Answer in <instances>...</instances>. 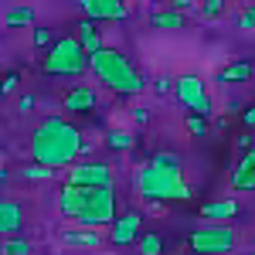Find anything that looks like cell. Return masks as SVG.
Returning a JSON list of instances; mask_svg holds the SVG:
<instances>
[{
  "label": "cell",
  "instance_id": "cell-22",
  "mask_svg": "<svg viewBox=\"0 0 255 255\" xmlns=\"http://www.w3.org/2000/svg\"><path fill=\"white\" fill-rule=\"evenodd\" d=\"M136 252L139 255H163V235L157 232H143L136 242Z\"/></svg>",
  "mask_w": 255,
  "mask_h": 255
},
{
  "label": "cell",
  "instance_id": "cell-14",
  "mask_svg": "<svg viewBox=\"0 0 255 255\" xmlns=\"http://www.w3.org/2000/svg\"><path fill=\"white\" fill-rule=\"evenodd\" d=\"M150 167H153L157 174L170 177V180H184V160L177 157V153H170V150L153 153V157H150Z\"/></svg>",
  "mask_w": 255,
  "mask_h": 255
},
{
  "label": "cell",
  "instance_id": "cell-6",
  "mask_svg": "<svg viewBox=\"0 0 255 255\" xmlns=\"http://www.w3.org/2000/svg\"><path fill=\"white\" fill-rule=\"evenodd\" d=\"M174 96L184 109H191V116H201V119L215 116V106H211V96H208L201 75H180L174 82Z\"/></svg>",
  "mask_w": 255,
  "mask_h": 255
},
{
  "label": "cell",
  "instance_id": "cell-33",
  "mask_svg": "<svg viewBox=\"0 0 255 255\" xmlns=\"http://www.w3.org/2000/svg\"><path fill=\"white\" fill-rule=\"evenodd\" d=\"M31 106H34V96H24V99H20V113H27Z\"/></svg>",
  "mask_w": 255,
  "mask_h": 255
},
{
  "label": "cell",
  "instance_id": "cell-30",
  "mask_svg": "<svg viewBox=\"0 0 255 255\" xmlns=\"http://www.w3.org/2000/svg\"><path fill=\"white\" fill-rule=\"evenodd\" d=\"M174 89V79L170 75H157V82H153V92H160V96H167Z\"/></svg>",
  "mask_w": 255,
  "mask_h": 255
},
{
  "label": "cell",
  "instance_id": "cell-13",
  "mask_svg": "<svg viewBox=\"0 0 255 255\" xmlns=\"http://www.w3.org/2000/svg\"><path fill=\"white\" fill-rule=\"evenodd\" d=\"M242 208H238L235 197H218V201H204L201 204V218H208V221H228V218H235Z\"/></svg>",
  "mask_w": 255,
  "mask_h": 255
},
{
  "label": "cell",
  "instance_id": "cell-32",
  "mask_svg": "<svg viewBox=\"0 0 255 255\" xmlns=\"http://www.w3.org/2000/svg\"><path fill=\"white\" fill-rule=\"evenodd\" d=\"M133 119H136V123H150V109H146V106H136V109H133Z\"/></svg>",
  "mask_w": 255,
  "mask_h": 255
},
{
  "label": "cell",
  "instance_id": "cell-2",
  "mask_svg": "<svg viewBox=\"0 0 255 255\" xmlns=\"http://www.w3.org/2000/svg\"><path fill=\"white\" fill-rule=\"evenodd\" d=\"M58 211L72 218L82 228H102L116 221V187H72L65 184L58 191Z\"/></svg>",
  "mask_w": 255,
  "mask_h": 255
},
{
  "label": "cell",
  "instance_id": "cell-23",
  "mask_svg": "<svg viewBox=\"0 0 255 255\" xmlns=\"http://www.w3.org/2000/svg\"><path fill=\"white\" fill-rule=\"evenodd\" d=\"M31 252H34V245H31L27 238H20V235L3 238V245H0V255H31Z\"/></svg>",
  "mask_w": 255,
  "mask_h": 255
},
{
  "label": "cell",
  "instance_id": "cell-31",
  "mask_svg": "<svg viewBox=\"0 0 255 255\" xmlns=\"http://www.w3.org/2000/svg\"><path fill=\"white\" fill-rule=\"evenodd\" d=\"M242 123H245L249 129H255V106H245V113H242Z\"/></svg>",
  "mask_w": 255,
  "mask_h": 255
},
{
  "label": "cell",
  "instance_id": "cell-10",
  "mask_svg": "<svg viewBox=\"0 0 255 255\" xmlns=\"http://www.w3.org/2000/svg\"><path fill=\"white\" fill-rule=\"evenodd\" d=\"M82 10H85V20H123L129 17V7L123 0H82Z\"/></svg>",
  "mask_w": 255,
  "mask_h": 255
},
{
  "label": "cell",
  "instance_id": "cell-15",
  "mask_svg": "<svg viewBox=\"0 0 255 255\" xmlns=\"http://www.w3.org/2000/svg\"><path fill=\"white\" fill-rule=\"evenodd\" d=\"M75 31H79L75 38H79V44H82V51H85V55H96V51L106 48V44H102V31H99L96 20H85V17H82Z\"/></svg>",
  "mask_w": 255,
  "mask_h": 255
},
{
  "label": "cell",
  "instance_id": "cell-21",
  "mask_svg": "<svg viewBox=\"0 0 255 255\" xmlns=\"http://www.w3.org/2000/svg\"><path fill=\"white\" fill-rule=\"evenodd\" d=\"M106 146H109V150H133V146H136V136H133L129 129H109V133H106Z\"/></svg>",
  "mask_w": 255,
  "mask_h": 255
},
{
  "label": "cell",
  "instance_id": "cell-3",
  "mask_svg": "<svg viewBox=\"0 0 255 255\" xmlns=\"http://www.w3.org/2000/svg\"><path fill=\"white\" fill-rule=\"evenodd\" d=\"M89 68L116 96H139L146 89V79L136 72V65L129 61V55L119 51V48H102L96 55H89Z\"/></svg>",
  "mask_w": 255,
  "mask_h": 255
},
{
  "label": "cell",
  "instance_id": "cell-16",
  "mask_svg": "<svg viewBox=\"0 0 255 255\" xmlns=\"http://www.w3.org/2000/svg\"><path fill=\"white\" fill-rule=\"evenodd\" d=\"M252 75H255V65H252V61H245V58L228 61L225 68H218V82H221V85H232V82H249Z\"/></svg>",
  "mask_w": 255,
  "mask_h": 255
},
{
  "label": "cell",
  "instance_id": "cell-24",
  "mask_svg": "<svg viewBox=\"0 0 255 255\" xmlns=\"http://www.w3.org/2000/svg\"><path fill=\"white\" fill-rule=\"evenodd\" d=\"M225 7H228L225 0H204V3H201V17H204V20H215V17L225 14Z\"/></svg>",
  "mask_w": 255,
  "mask_h": 255
},
{
  "label": "cell",
  "instance_id": "cell-17",
  "mask_svg": "<svg viewBox=\"0 0 255 255\" xmlns=\"http://www.w3.org/2000/svg\"><path fill=\"white\" fill-rule=\"evenodd\" d=\"M61 242H65V245L99 249V245H102V235H99V232H92V228H65V232H61Z\"/></svg>",
  "mask_w": 255,
  "mask_h": 255
},
{
  "label": "cell",
  "instance_id": "cell-25",
  "mask_svg": "<svg viewBox=\"0 0 255 255\" xmlns=\"http://www.w3.org/2000/svg\"><path fill=\"white\" fill-rule=\"evenodd\" d=\"M31 41H34V48H51V44H55V34H51L48 27H34V31H31Z\"/></svg>",
  "mask_w": 255,
  "mask_h": 255
},
{
  "label": "cell",
  "instance_id": "cell-9",
  "mask_svg": "<svg viewBox=\"0 0 255 255\" xmlns=\"http://www.w3.org/2000/svg\"><path fill=\"white\" fill-rule=\"evenodd\" d=\"M139 225H143V218H139V211H126V215H119L113 225H109V242L113 245H133V242H139Z\"/></svg>",
  "mask_w": 255,
  "mask_h": 255
},
{
  "label": "cell",
  "instance_id": "cell-12",
  "mask_svg": "<svg viewBox=\"0 0 255 255\" xmlns=\"http://www.w3.org/2000/svg\"><path fill=\"white\" fill-rule=\"evenodd\" d=\"M20 225H24V211H20V204H17V201H10V197H3V201H0V235L14 238L20 232Z\"/></svg>",
  "mask_w": 255,
  "mask_h": 255
},
{
  "label": "cell",
  "instance_id": "cell-5",
  "mask_svg": "<svg viewBox=\"0 0 255 255\" xmlns=\"http://www.w3.org/2000/svg\"><path fill=\"white\" fill-rule=\"evenodd\" d=\"M133 184H136V194L143 201H191V184L187 180H170V177L157 174L150 163H143L136 174H133Z\"/></svg>",
  "mask_w": 255,
  "mask_h": 255
},
{
  "label": "cell",
  "instance_id": "cell-27",
  "mask_svg": "<svg viewBox=\"0 0 255 255\" xmlns=\"http://www.w3.org/2000/svg\"><path fill=\"white\" fill-rule=\"evenodd\" d=\"M184 126H187L191 136H204V133H208V119H201V116H187V119H184Z\"/></svg>",
  "mask_w": 255,
  "mask_h": 255
},
{
  "label": "cell",
  "instance_id": "cell-26",
  "mask_svg": "<svg viewBox=\"0 0 255 255\" xmlns=\"http://www.w3.org/2000/svg\"><path fill=\"white\" fill-rule=\"evenodd\" d=\"M24 177H27V180H51V177H55V170H51V167L34 163V167H24Z\"/></svg>",
  "mask_w": 255,
  "mask_h": 255
},
{
  "label": "cell",
  "instance_id": "cell-1",
  "mask_svg": "<svg viewBox=\"0 0 255 255\" xmlns=\"http://www.w3.org/2000/svg\"><path fill=\"white\" fill-rule=\"evenodd\" d=\"M82 129L75 123L61 116H48L44 123H38V129L31 133V157L41 167H75V160L82 157Z\"/></svg>",
  "mask_w": 255,
  "mask_h": 255
},
{
  "label": "cell",
  "instance_id": "cell-29",
  "mask_svg": "<svg viewBox=\"0 0 255 255\" xmlns=\"http://www.w3.org/2000/svg\"><path fill=\"white\" fill-rule=\"evenodd\" d=\"M235 24L242 27V31H255V3H252V7H245V10L238 14Z\"/></svg>",
  "mask_w": 255,
  "mask_h": 255
},
{
  "label": "cell",
  "instance_id": "cell-18",
  "mask_svg": "<svg viewBox=\"0 0 255 255\" xmlns=\"http://www.w3.org/2000/svg\"><path fill=\"white\" fill-rule=\"evenodd\" d=\"M150 24L157 27V31H180L184 27V14H177L174 7H160L150 14Z\"/></svg>",
  "mask_w": 255,
  "mask_h": 255
},
{
  "label": "cell",
  "instance_id": "cell-11",
  "mask_svg": "<svg viewBox=\"0 0 255 255\" xmlns=\"http://www.w3.org/2000/svg\"><path fill=\"white\" fill-rule=\"evenodd\" d=\"M61 106H65V113H92L99 106V96H96L92 85H75V89L65 92Z\"/></svg>",
  "mask_w": 255,
  "mask_h": 255
},
{
  "label": "cell",
  "instance_id": "cell-20",
  "mask_svg": "<svg viewBox=\"0 0 255 255\" xmlns=\"http://www.w3.org/2000/svg\"><path fill=\"white\" fill-rule=\"evenodd\" d=\"M232 191H255V167L238 163L232 170Z\"/></svg>",
  "mask_w": 255,
  "mask_h": 255
},
{
  "label": "cell",
  "instance_id": "cell-4",
  "mask_svg": "<svg viewBox=\"0 0 255 255\" xmlns=\"http://www.w3.org/2000/svg\"><path fill=\"white\" fill-rule=\"evenodd\" d=\"M89 68V55L82 51L75 34H61L48 48V55L41 58V72L48 79H65V75H82Z\"/></svg>",
  "mask_w": 255,
  "mask_h": 255
},
{
  "label": "cell",
  "instance_id": "cell-28",
  "mask_svg": "<svg viewBox=\"0 0 255 255\" xmlns=\"http://www.w3.org/2000/svg\"><path fill=\"white\" fill-rule=\"evenodd\" d=\"M20 85V72H7L3 79H0V96H10V92H17Z\"/></svg>",
  "mask_w": 255,
  "mask_h": 255
},
{
  "label": "cell",
  "instance_id": "cell-8",
  "mask_svg": "<svg viewBox=\"0 0 255 255\" xmlns=\"http://www.w3.org/2000/svg\"><path fill=\"white\" fill-rule=\"evenodd\" d=\"M72 187H109L113 184V167L106 160H82L75 167H68V180Z\"/></svg>",
  "mask_w": 255,
  "mask_h": 255
},
{
  "label": "cell",
  "instance_id": "cell-19",
  "mask_svg": "<svg viewBox=\"0 0 255 255\" xmlns=\"http://www.w3.org/2000/svg\"><path fill=\"white\" fill-rule=\"evenodd\" d=\"M34 20H38V14H34V7H27V3L10 7V10L3 14V24H7V27H34Z\"/></svg>",
  "mask_w": 255,
  "mask_h": 255
},
{
  "label": "cell",
  "instance_id": "cell-7",
  "mask_svg": "<svg viewBox=\"0 0 255 255\" xmlns=\"http://www.w3.org/2000/svg\"><path fill=\"white\" fill-rule=\"evenodd\" d=\"M187 245L194 255H225L235 249V232L228 225H204V228L191 232Z\"/></svg>",
  "mask_w": 255,
  "mask_h": 255
},
{
  "label": "cell",
  "instance_id": "cell-34",
  "mask_svg": "<svg viewBox=\"0 0 255 255\" xmlns=\"http://www.w3.org/2000/svg\"><path fill=\"white\" fill-rule=\"evenodd\" d=\"M252 255H255V252H252Z\"/></svg>",
  "mask_w": 255,
  "mask_h": 255
}]
</instances>
